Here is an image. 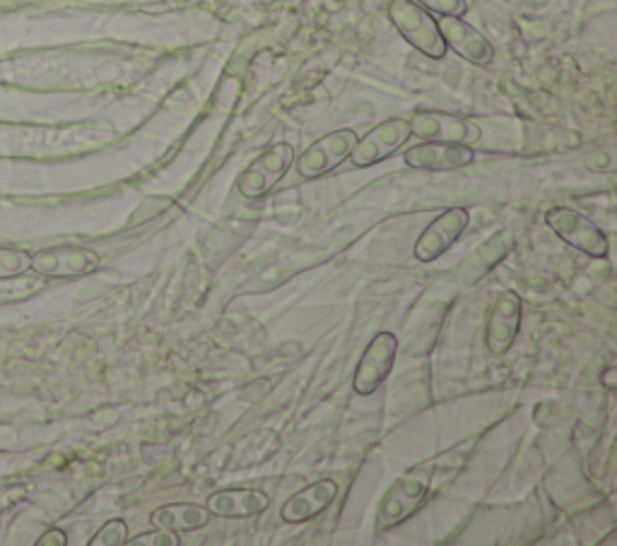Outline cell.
<instances>
[{"label":"cell","instance_id":"6da1fadb","mask_svg":"<svg viewBox=\"0 0 617 546\" xmlns=\"http://www.w3.org/2000/svg\"><path fill=\"white\" fill-rule=\"evenodd\" d=\"M388 18H392L394 27L412 48H418L420 54L432 60L447 58L449 48L442 32H439V22L430 10L415 3V0H392L388 3Z\"/></svg>","mask_w":617,"mask_h":546},{"label":"cell","instance_id":"7a4b0ae2","mask_svg":"<svg viewBox=\"0 0 617 546\" xmlns=\"http://www.w3.org/2000/svg\"><path fill=\"white\" fill-rule=\"evenodd\" d=\"M430 484H432L430 467H415L410 472L403 475L396 484L386 491L384 501L379 503L376 530L379 532L394 530L418 513L420 505L427 499V493H430Z\"/></svg>","mask_w":617,"mask_h":546},{"label":"cell","instance_id":"3957f363","mask_svg":"<svg viewBox=\"0 0 617 546\" xmlns=\"http://www.w3.org/2000/svg\"><path fill=\"white\" fill-rule=\"evenodd\" d=\"M295 164V147L289 143H275L249 164L244 174L239 176V193L246 200L266 198L278 186L289 167Z\"/></svg>","mask_w":617,"mask_h":546},{"label":"cell","instance_id":"277c9868","mask_svg":"<svg viewBox=\"0 0 617 546\" xmlns=\"http://www.w3.org/2000/svg\"><path fill=\"white\" fill-rule=\"evenodd\" d=\"M548 226L555 232L566 246L584 253L588 258H606L608 256V236L603 234L588 218L572 208H552L546 214Z\"/></svg>","mask_w":617,"mask_h":546},{"label":"cell","instance_id":"5b68a950","mask_svg":"<svg viewBox=\"0 0 617 546\" xmlns=\"http://www.w3.org/2000/svg\"><path fill=\"white\" fill-rule=\"evenodd\" d=\"M357 143V133L352 129H340L319 137L297 157V171L305 179H321L331 174L340 164L350 159L352 147Z\"/></svg>","mask_w":617,"mask_h":546},{"label":"cell","instance_id":"8992f818","mask_svg":"<svg viewBox=\"0 0 617 546\" xmlns=\"http://www.w3.org/2000/svg\"><path fill=\"white\" fill-rule=\"evenodd\" d=\"M408 123L410 133L425 140V143H451L471 147L483 135L473 121L444 111H418Z\"/></svg>","mask_w":617,"mask_h":546},{"label":"cell","instance_id":"52a82bcc","mask_svg":"<svg viewBox=\"0 0 617 546\" xmlns=\"http://www.w3.org/2000/svg\"><path fill=\"white\" fill-rule=\"evenodd\" d=\"M410 137H412L410 123L406 119H388L376 125V129H372L364 137H357L355 147H352L350 161L355 164L357 169L374 167V164L396 155Z\"/></svg>","mask_w":617,"mask_h":546},{"label":"cell","instance_id":"ba28073f","mask_svg":"<svg viewBox=\"0 0 617 546\" xmlns=\"http://www.w3.org/2000/svg\"><path fill=\"white\" fill-rule=\"evenodd\" d=\"M102 258L85 246H54L30 256V270L42 277H85L99 270Z\"/></svg>","mask_w":617,"mask_h":546},{"label":"cell","instance_id":"9c48e42d","mask_svg":"<svg viewBox=\"0 0 617 546\" xmlns=\"http://www.w3.org/2000/svg\"><path fill=\"white\" fill-rule=\"evenodd\" d=\"M396 352L398 339L394 333H379L370 342V347L364 349L357 364L355 378H352V388H355L357 395H374V392L384 386V380L394 368Z\"/></svg>","mask_w":617,"mask_h":546},{"label":"cell","instance_id":"30bf717a","mask_svg":"<svg viewBox=\"0 0 617 546\" xmlns=\"http://www.w3.org/2000/svg\"><path fill=\"white\" fill-rule=\"evenodd\" d=\"M469 222L471 212L465 208H451L439 214V218L420 234L418 244H415V258L420 263H434L437 258H442L463 236L465 229H469Z\"/></svg>","mask_w":617,"mask_h":546},{"label":"cell","instance_id":"8fae6325","mask_svg":"<svg viewBox=\"0 0 617 546\" xmlns=\"http://www.w3.org/2000/svg\"><path fill=\"white\" fill-rule=\"evenodd\" d=\"M524 319V301L516 291H502L497 297L493 311L487 319V333L485 342L487 349L493 354H505L511 349V345L519 337Z\"/></svg>","mask_w":617,"mask_h":546},{"label":"cell","instance_id":"7c38bea8","mask_svg":"<svg viewBox=\"0 0 617 546\" xmlns=\"http://www.w3.org/2000/svg\"><path fill=\"white\" fill-rule=\"evenodd\" d=\"M439 32H442L447 48L453 54H459L463 60L473 63V66H489L495 58V48L487 42V36L471 27L463 18H437Z\"/></svg>","mask_w":617,"mask_h":546},{"label":"cell","instance_id":"4fadbf2b","mask_svg":"<svg viewBox=\"0 0 617 546\" xmlns=\"http://www.w3.org/2000/svg\"><path fill=\"white\" fill-rule=\"evenodd\" d=\"M410 169L420 171H453L473 164L475 152L469 145H451V143H422L406 149L403 155Z\"/></svg>","mask_w":617,"mask_h":546},{"label":"cell","instance_id":"5bb4252c","mask_svg":"<svg viewBox=\"0 0 617 546\" xmlns=\"http://www.w3.org/2000/svg\"><path fill=\"white\" fill-rule=\"evenodd\" d=\"M338 497V484L333 479H319L313 484L299 489L295 497H289L283 505V520L285 523H307V520H313L317 515H321L326 508H329Z\"/></svg>","mask_w":617,"mask_h":546},{"label":"cell","instance_id":"9a60e30c","mask_svg":"<svg viewBox=\"0 0 617 546\" xmlns=\"http://www.w3.org/2000/svg\"><path fill=\"white\" fill-rule=\"evenodd\" d=\"M271 505V499L258 489H222L208 497L206 508L210 515L224 520H242L261 515Z\"/></svg>","mask_w":617,"mask_h":546},{"label":"cell","instance_id":"2e32d148","mask_svg":"<svg viewBox=\"0 0 617 546\" xmlns=\"http://www.w3.org/2000/svg\"><path fill=\"white\" fill-rule=\"evenodd\" d=\"M210 513L206 505H194V503H169L162 505L157 511L150 515L155 527H162L167 532H196L203 530L210 523Z\"/></svg>","mask_w":617,"mask_h":546},{"label":"cell","instance_id":"e0dca14e","mask_svg":"<svg viewBox=\"0 0 617 546\" xmlns=\"http://www.w3.org/2000/svg\"><path fill=\"white\" fill-rule=\"evenodd\" d=\"M30 270V253L20 248H0V279L18 277Z\"/></svg>","mask_w":617,"mask_h":546},{"label":"cell","instance_id":"ac0fdd59","mask_svg":"<svg viewBox=\"0 0 617 546\" xmlns=\"http://www.w3.org/2000/svg\"><path fill=\"white\" fill-rule=\"evenodd\" d=\"M129 539V525L123 520H109V523L97 532V535L90 539V546H119L125 544Z\"/></svg>","mask_w":617,"mask_h":546},{"label":"cell","instance_id":"d6986e66","mask_svg":"<svg viewBox=\"0 0 617 546\" xmlns=\"http://www.w3.org/2000/svg\"><path fill=\"white\" fill-rule=\"evenodd\" d=\"M415 3L439 18H463L465 10H469L465 0H415Z\"/></svg>","mask_w":617,"mask_h":546},{"label":"cell","instance_id":"ffe728a7","mask_svg":"<svg viewBox=\"0 0 617 546\" xmlns=\"http://www.w3.org/2000/svg\"><path fill=\"white\" fill-rule=\"evenodd\" d=\"M129 546H179V537H176V532H167V530H153V532H143V535H137L133 539H125Z\"/></svg>","mask_w":617,"mask_h":546},{"label":"cell","instance_id":"44dd1931","mask_svg":"<svg viewBox=\"0 0 617 546\" xmlns=\"http://www.w3.org/2000/svg\"><path fill=\"white\" fill-rule=\"evenodd\" d=\"M169 208H176V202L172 198H147L141 208H137V212L131 218V226L133 224H141V222H147V220H153V214H159V212H167Z\"/></svg>","mask_w":617,"mask_h":546},{"label":"cell","instance_id":"7402d4cb","mask_svg":"<svg viewBox=\"0 0 617 546\" xmlns=\"http://www.w3.org/2000/svg\"><path fill=\"white\" fill-rule=\"evenodd\" d=\"M66 544H68V537L63 535L60 530H48L40 539H36V546H66Z\"/></svg>","mask_w":617,"mask_h":546},{"label":"cell","instance_id":"603a6c76","mask_svg":"<svg viewBox=\"0 0 617 546\" xmlns=\"http://www.w3.org/2000/svg\"><path fill=\"white\" fill-rule=\"evenodd\" d=\"M603 386H606L608 390L615 388V368H613V366L606 368V371H603Z\"/></svg>","mask_w":617,"mask_h":546}]
</instances>
